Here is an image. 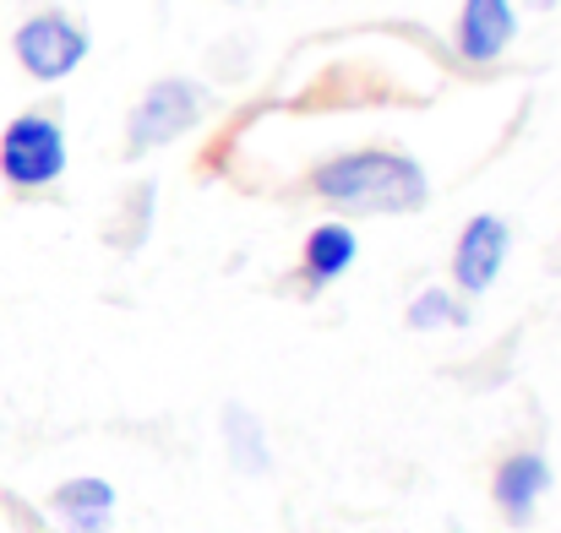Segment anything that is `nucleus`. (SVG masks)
Wrapping results in <instances>:
<instances>
[{
	"label": "nucleus",
	"mask_w": 561,
	"mask_h": 533,
	"mask_svg": "<svg viewBox=\"0 0 561 533\" xmlns=\"http://www.w3.org/2000/svg\"><path fill=\"white\" fill-rule=\"evenodd\" d=\"M317 196L350 218H398V212H420L431 201V179L409 153L366 148V153H344V159L322 164Z\"/></svg>",
	"instance_id": "f257e3e1"
},
{
	"label": "nucleus",
	"mask_w": 561,
	"mask_h": 533,
	"mask_svg": "<svg viewBox=\"0 0 561 533\" xmlns=\"http://www.w3.org/2000/svg\"><path fill=\"white\" fill-rule=\"evenodd\" d=\"M202 88L186 82V77H164V82H153L142 99H137V109H131V126H126V148H131V159L137 153H153V148H164V142H175V137H186L191 126L202 120Z\"/></svg>",
	"instance_id": "f03ea898"
},
{
	"label": "nucleus",
	"mask_w": 561,
	"mask_h": 533,
	"mask_svg": "<svg viewBox=\"0 0 561 533\" xmlns=\"http://www.w3.org/2000/svg\"><path fill=\"white\" fill-rule=\"evenodd\" d=\"M0 175L22 190L55 185L66 175V131L49 115H16L0 137Z\"/></svg>",
	"instance_id": "7ed1b4c3"
},
{
	"label": "nucleus",
	"mask_w": 561,
	"mask_h": 533,
	"mask_svg": "<svg viewBox=\"0 0 561 533\" xmlns=\"http://www.w3.org/2000/svg\"><path fill=\"white\" fill-rule=\"evenodd\" d=\"M11 55L16 66L33 77V82H60L71 77L82 60H88V33L60 16V11H44V16H27L16 33H11Z\"/></svg>",
	"instance_id": "20e7f679"
},
{
	"label": "nucleus",
	"mask_w": 561,
	"mask_h": 533,
	"mask_svg": "<svg viewBox=\"0 0 561 533\" xmlns=\"http://www.w3.org/2000/svg\"><path fill=\"white\" fill-rule=\"evenodd\" d=\"M507 251H513V234L496 212H480L463 223L458 245H453V283L463 294H485L496 283V273L507 267Z\"/></svg>",
	"instance_id": "39448f33"
},
{
	"label": "nucleus",
	"mask_w": 561,
	"mask_h": 533,
	"mask_svg": "<svg viewBox=\"0 0 561 533\" xmlns=\"http://www.w3.org/2000/svg\"><path fill=\"white\" fill-rule=\"evenodd\" d=\"M518 33V11L513 0H463L458 11V55L474 66H491Z\"/></svg>",
	"instance_id": "423d86ee"
},
{
	"label": "nucleus",
	"mask_w": 561,
	"mask_h": 533,
	"mask_svg": "<svg viewBox=\"0 0 561 533\" xmlns=\"http://www.w3.org/2000/svg\"><path fill=\"white\" fill-rule=\"evenodd\" d=\"M551 485V463L540 452H518L496 468V507L507 512V523H529L535 518V501L546 496Z\"/></svg>",
	"instance_id": "0eeeda50"
},
{
	"label": "nucleus",
	"mask_w": 561,
	"mask_h": 533,
	"mask_svg": "<svg viewBox=\"0 0 561 533\" xmlns=\"http://www.w3.org/2000/svg\"><path fill=\"white\" fill-rule=\"evenodd\" d=\"M55 512L71 533H104L110 512H115V490L104 479H71L55 490Z\"/></svg>",
	"instance_id": "6e6552de"
},
{
	"label": "nucleus",
	"mask_w": 561,
	"mask_h": 533,
	"mask_svg": "<svg viewBox=\"0 0 561 533\" xmlns=\"http://www.w3.org/2000/svg\"><path fill=\"white\" fill-rule=\"evenodd\" d=\"M355 229L350 223H317L311 240H306V278L311 283H333L355 267Z\"/></svg>",
	"instance_id": "1a4fd4ad"
},
{
	"label": "nucleus",
	"mask_w": 561,
	"mask_h": 533,
	"mask_svg": "<svg viewBox=\"0 0 561 533\" xmlns=\"http://www.w3.org/2000/svg\"><path fill=\"white\" fill-rule=\"evenodd\" d=\"M409 327L414 333H436V327H458V300L447 289H425L414 305H409Z\"/></svg>",
	"instance_id": "9d476101"
},
{
	"label": "nucleus",
	"mask_w": 561,
	"mask_h": 533,
	"mask_svg": "<svg viewBox=\"0 0 561 533\" xmlns=\"http://www.w3.org/2000/svg\"><path fill=\"white\" fill-rule=\"evenodd\" d=\"M229 441H234V463L245 457V441H251V468H267V452H262V436H256V419L229 408Z\"/></svg>",
	"instance_id": "9b49d317"
},
{
	"label": "nucleus",
	"mask_w": 561,
	"mask_h": 533,
	"mask_svg": "<svg viewBox=\"0 0 561 533\" xmlns=\"http://www.w3.org/2000/svg\"><path fill=\"white\" fill-rule=\"evenodd\" d=\"M535 5H540V11H551V5H557V0H535Z\"/></svg>",
	"instance_id": "f8f14e48"
}]
</instances>
